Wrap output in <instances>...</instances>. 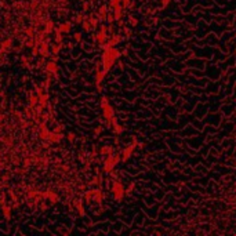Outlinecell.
<instances>
[{
    "mask_svg": "<svg viewBox=\"0 0 236 236\" xmlns=\"http://www.w3.org/2000/svg\"><path fill=\"white\" fill-rule=\"evenodd\" d=\"M119 162H120V156H119V155H112L111 153V156L108 157V159H105V162H104V171L111 173Z\"/></svg>",
    "mask_w": 236,
    "mask_h": 236,
    "instance_id": "obj_1",
    "label": "cell"
},
{
    "mask_svg": "<svg viewBox=\"0 0 236 236\" xmlns=\"http://www.w3.org/2000/svg\"><path fill=\"white\" fill-rule=\"evenodd\" d=\"M112 193H113V196L116 200H122L123 195H124V189H123V185L122 182H119V181H115L113 185H112Z\"/></svg>",
    "mask_w": 236,
    "mask_h": 236,
    "instance_id": "obj_2",
    "label": "cell"
},
{
    "mask_svg": "<svg viewBox=\"0 0 236 236\" xmlns=\"http://www.w3.org/2000/svg\"><path fill=\"white\" fill-rule=\"evenodd\" d=\"M135 145H137V141L134 140V141H133L131 145H129V147H127L124 150H123V153H122V157H120V160H123V162L129 160L130 156H131V153H133V150H134V147H135Z\"/></svg>",
    "mask_w": 236,
    "mask_h": 236,
    "instance_id": "obj_3",
    "label": "cell"
},
{
    "mask_svg": "<svg viewBox=\"0 0 236 236\" xmlns=\"http://www.w3.org/2000/svg\"><path fill=\"white\" fill-rule=\"evenodd\" d=\"M62 138H64V134H62V133L53 131V133H50V135H48V140L47 141H50V142H60Z\"/></svg>",
    "mask_w": 236,
    "mask_h": 236,
    "instance_id": "obj_4",
    "label": "cell"
},
{
    "mask_svg": "<svg viewBox=\"0 0 236 236\" xmlns=\"http://www.w3.org/2000/svg\"><path fill=\"white\" fill-rule=\"evenodd\" d=\"M102 111H104V118L106 119V120H109L111 118H113V116H115V113H113V108H112L109 104L105 105V106H102Z\"/></svg>",
    "mask_w": 236,
    "mask_h": 236,
    "instance_id": "obj_5",
    "label": "cell"
},
{
    "mask_svg": "<svg viewBox=\"0 0 236 236\" xmlns=\"http://www.w3.org/2000/svg\"><path fill=\"white\" fill-rule=\"evenodd\" d=\"M39 54L44 58L48 55V44H47V42H44V40L42 43H39Z\"/></svg>",
    "mask_w": 236,
    "mask_h": 236,
    "instance_id": "obj_6",
    "label": "cell"
},
{
    "mask_svg": "<svg viewBox=\"0 0 236 236\" xmlns=\"http://www.w3.org/2000/svg\"><path fill=\"white\" fill-rule=\"evenodd\" d=\"M11 44H13V39H6L4 42H1V44H0V51L1 53H7V51H10L11 48Z\"/></svg>",
    "mask_w": 236,
    "mask_h": 236,
    "instance_id": "obj_7",
    "label": "cell"
},
{
    "mask_svg": "<svg viewBox=\"0 0 236 236\" xmlns=\"http://www.w3.org/2000/svg\"><path fill=\"white\" fill-rule=\"evenodd\" d=\"M95 40L100 44L105 43V42L108 40V32H106V31H100V32H98V35L95 36Z\"/></svg>",
    "mask_w": 236,
    "mask_h": 236,
    "instance_id": "obj_8",
    "label": "cell"
},
{
    "mask_svg": "<svg viewBox=\"0 0 236 236\" xmlns=\"http://www.w3.org/2000/svg\"><path fill=\"white\" fill-rule=\"evenodd\" d=\"M120 40H122V37H120V35H115V33H113V35H112V37H111V39H109V42H108V46H109V47H115V46H116V44H119V43H120Z\"/></svg>",
    "mask_w": 236,
    "mask_h": 236,
    "instance_id": "obj_9",
    "label": "cell"
},
{
    "mask_svg": "<svg viewBox=\"0 0 236 236\" xmlns=\"http://www.w3.org/2000/svg\"><path fill=\"white\" fill-rule=\"evenodd\" d=\"M46 71L47 72H50V73H57V71H58V66H57V64H55V61H51V62H48V64L46 65Z\"/></svg>",
    "mask_w": 236,
    "mask_h": 236,
    "instance_id": "obj_10",
    "label": "cell"
},
{
    "mask_svg": "<svg viewBox=\"0 0 236 236\" xmlns=\"http://www.w3.org/2000/svg\"><path fill=\"white\" fill-rule=\"evenodd\" d=\"M71 28H72V25H71V22H64V24H61V25L58 26V31L60 32H62V33H66V32H69L71 31Z\"/></svg>",
    "mask_w": 236,
    "mask_h": 236,
    "instance_id": "obj_11",
    "label": "cell"
},
{
    "mask_svg": "<svg viewBox=\"0 0 236 236\" xmlns=\"http://www.w3.org/2000/svg\"><path fill=\"white\" fill-rule=\"evenodd\" d=\"M53 31H54V22L51 21V19H47V21L44 22V32L51 33Z\"/></svg>",
    "mask_w": 236,
    "mask_h": 236,
    "instance_id": "obj_12",
    "label": "cell"
},
{
    "mask_svg": "<svg viewBox=\"0 0 236 236\" xmlns=\"http://www.w3.org/2000/svg\"><path fill=\"white\" fill-rule=\"evenodd\" d=\"M106 72L108 71H105V69H102V71H97V73H95V83H101V82H102L104 77H105V75H106Z\"/></svg>",
    "mask_w": 236,
    "mask_h": 236,
    "instance_id": "obj_13",
    "label": "cell"
},
{
    "mask_svg": "<svg viewBox=\"0 0 236 236\" xmlns=\"http://www.w3.org/2000/svg\"><path fill=\"white\" fill-rule=\"evenodd\" d=\"M106 6H101L100 10H98V19H101V21H105V17H106Z\"/></svg>",
    "mask_w": 236,
    "mask_h": 236,
    "instance_id": "obj_14",
    "label": "cell"
},
{
    "mask_svg": "<svg viewBox=\"0 0 236 236\" xmlns=\"http://www.w3.org/2000/svg\"><path fill=\"white\" fill-rule=\"evenodd\" d=\"M54 32H55V43H62V40H64L62 32H60L57 28H54Z\"/></svg>",
    "mask_w": 236,
    "mask_h": 236,
    "instance_id": "obj_15",
    "label": "cell"
},
{
    "mask_svg": "<svg viewBox=\"0 0 236 236\" xmlns=\"http://www.w3.org/2000/svg\"><path fill=\"white\" fill-rule=\"evenodd\" d=\"M36 104H37V95L36 94H31L29 95V106L33 108Z\"/></svg>",
    "mask_w": 236,
    "mask_h": 236,
    "instance_id": "obj_16",
    "label": "cell"
},
{
    "mask_svg": "<svg viewBox=\"0 0 236 236\" xmlns=\"http://www.w3.org/2000/svg\"><path fill=\"white\" fill-rule=\"evenodd\" d=\"M112 152H113V149H112V147H104L100 149V153L101 155H111Z\"/></svg>",
    "mask_w": 236,
    "mask_h": 236,
    "instance_id": "obj_17",
    "label": "cell"
},
{
    "mask_svg": "<svg viewBox=\"0 0 236 236\" xmlns=\"http://www.w3.org/2000/svg\"><path fill=\"white\" fill-rule=\"evenodd\" d=\"M1 207H3V215H4V217H6L7 220H10V213H11L10 207H8L7 204H3Z\"/></svg>",
    "mask_w": 236,
    "mask_h": 236,
    "instance_id": "obj_18",
    "label": "cell"
},
{
    "mask_svg": "<svg viewBox=\"0 0 236 236\" xmlns=\"http://www.w3.org/2000/svg\"><path fill=\"white\" fill-rule=\"evenodd\" d=\"M62 46H64L62 43H55V44H54V46H53V54H58V53H60L61 48H62Z\"/></svg>",
    "mask_w": 236,
    "mask_h": 236,
    "instance_id": "obj_19",
    "label": "cell"
},
{
    "mask_svg": "<svg viewBox=\"0 0 236 236\" xmlns=\"http://www.w3.org/2000/svg\"><path fill=\"white\" fill-rule=\"evenodd\" d=\"M76 207H77V213H79V214L84 215V207H83L82 202H77V203H76Z\"/></svg>",
    "mask_w": 236,
    "mask_h": 236,
    "instance_id": "obj_20",
    "label": "cell"
},
{
    "mask_svg": "<svg viewBox=\"0 0 236 236\" xmlns=\"http://www.w3.org/2000/svg\"><path fill=\"white\" fill-rule=\"evenodd\" d=\"M115 127H113V131L116 133V134H120V133L123 131V127L120 124H118V123H116V124H113Z\"/></svg>",
    "mask_w": 236,
    "mask_h": 236,
    "instance_id": "obj_21",
    "label": "cell"
},
{
    "mask_svg": "<svg viewBox=\"0 0 236 236\" xmlns=\"http://www.w3.org/2000/svg\"><path fill=\"white\" fill-rule=\"evenodd\" d=\"M25 33L29 37H33V26H28V28L25 29Z\"/></svg>",
    "mask_w": 236,
    "mask_h": 236,
    "instance_id": "obj_22",
    "label": "cell"
},
{
    "mask_svg": "<svg viewBox=\"0 0 236 236\" xmlns=\"http://www.w3.org/2000/svg\"><path fill=\"white\" fill-rule=\"evenodd\" d=\"M66 138H68V141H71V142H73V141H75V138H76L75 133H71V131H69L68 134H66Z\"/></svg>",
    "mask_w": 236,
    "mask_h": 236,
    "instance_id": "obj_23",
    "label": "cell"
},
{
    "mask_svg": "<svg viewBox=\"0 0 236 236\" xmlns=\"http://www.w3.org/2000/svg\"><path fill=\"white\" fill-rule=\"evenodd\" d=\"M83 29H84L86 32H90V31H91V25H90L89 21H84V24H83Z\"/></svg>",
    "mask_w": 236,
    "mask_h": 236,
    "instance_id": "obj_24",
    "label": "cell"
},
{
    "mask_svg": "<svg viewBox=\"0 0 236 236\" xmlns=\"http://www.w3.org/2000/svg\"><path fill=\"white\" fill-rule=\"evenodd\" d=\"M109 102H108V97H101V108L102 106H105V105H108Z\"/></svg>",
    "mask_w": 236,
    "mask_h": 236,
    "instance_id": "obj_25",
    "label": "cell"
},
{
    "mask_svg": "<svg viewBox=\"0 0 236 236\" xmlns=\"http://www.w3.org/2000/svg\"><path fill=\"white\" fill-rule=\"evenodd\" d=\"M105 19H106L109 24H113L115 18H113V14H106V17H105Z\"/></svg>",
    "mask_w": 236,
    "mask_h": 236,
    "instance_id": "obj_26",
    "label": "cell"
},
{
    "mask_svg": "<svg viewBox=\"0 0 236 236\" xmlns=\"http://www.w3.org/2000/svg\"><path fill=\"white\" fill-rule=\"evenodd\" d=\"M120 1H122V0H111V1H109V4H111V7L113 8L115 6H118V4H120Z\"/></svg>",
    "mask_w": 236,
    "mask_h": 236,
    "instance_id": "obj_27",
    "label": "cell"
},
{
    "mask_svg": "<svg viewBox=\"0 0 236 236\" xmlns=\"http://www.w3.org/2000/svg\"><path fill=\"white\" fill-rule=\"evenodd\" d=\"M35 90H36V95H37V97H39L40 94H43V89H42V87L35 86Z\"/></svg>",
    "mask_w": 236,
    "mask_h": 236,
    "instance_id": "obj_28",
    "label": "cell"
},
{
    "mask_svg": "<svg viewBox=\"0 0 236 236\" xmlns=\"http://www.w3.org/2000/svg\"><path fill=\"white\" fill-rule=\"evenodd\" d=\"M73 37H75V42H80V40H82V35H80V33H75Z\"/></svg>",
    "mask_w": 236,
    "mask_h": 236,
    "instance_id": "obj_29",
    "label": "cell"
},
{
    "mask_svg": "<svg viewBox=\"0 0 236 236\" xmlns=\"http://www.w3.org/2000/svg\"><path fill=\"white\" fill-rule=\"evenodd\" d=\"M123 1V7H129V4L131 3V0H122Z\"/></svg>",
    "mask_w": 236,
    "mask_h": 236,
    "instance_id": "obj_30",
    "label": "cell"
},
{
    "mask_svg": "<svg viewBox=\"0 0 236 236\" xmlns=\"http://www.w3.org/2000/svg\"><path fill=\"white\" fill-rule=\"evenodd\" d=\"M82 21H83V15H82V14L77 15V18H76V22H77V24H80Z\"/></svg>",
    "mask_w": 236,
    "mask_h": 236,
    "instance_id": "obj_31",
    "label": "cell"
},
{
    "mask_svg": "<svg viewBox=\"0 0 236 236\" xmlns=\"http://www.w3.org/2000/svg\"><path fill=\"white\" fill-rule=\"evenodd\" d=\"M83 10H84V11L89 10V4H87V3H83Z\"/></svg>",
    "mask_w": 236,
    "mask_h": 236,
    "instance_id": "obj_32",
    "label": "cell"
},
{
    "mask_svg": "<svg viewBox=\"0 0 236 236\" xmlns=\"http://www.w3.org/2000/svg\"><path fill=\"white\" fill-rule=\"evenodd\" d=\"M130 22H131V25H135V24H137V21L133 17H130Z\"/></svg>",
    "mask_w": 236,
    "mask_h": 236,
    "instance_id": "obj_33",
    "label": "cell"
},
{
    "mask_svg": "<svg viewBox=\"0 0 236 236\" xmlns=\"http://www.w3.org/2000/svg\"><path fill=\"white\" fill-rule=\"evenodd\" d=\"M134 188V184H130V186H129V191H127V193H131V189Z\"/></svg>",
    "mask_w": 236,
    "mask_h": 236,
    "instance_id": "obj_34",
    "label": "cell"
},
{
    "mask_svg": "<svg viewBox=\"0 0 236 236\" xmlns=\"http://www.w3.org/2000/svg\"><path fill=\"white\" fill-rule=\"evenodd\" d=\"M168 1H170V0H163L162 3H163V6H167V3H168Z\"/></svg>",
    "mask_w": 236,
    "mask_h": 236,
    "instance_id": "obj_35",
    "label": "cell"
},
{
    "mask_svg": "<svg viewBox=\"0 0 236 236\" xmlns=\"http://www.w3.org/2000/svg\"><path fill=\"white\" fill-rule=\"evenodd\" d=\"M0 77H1V76H0Z\"/></svg>",
    "mask_w": 236,
    "mask_h": 236,
    "instance_id": "obj_36",
    "label": "cell"
}]
</instances>
